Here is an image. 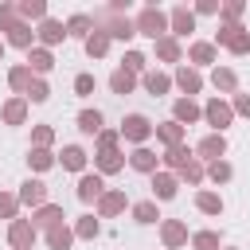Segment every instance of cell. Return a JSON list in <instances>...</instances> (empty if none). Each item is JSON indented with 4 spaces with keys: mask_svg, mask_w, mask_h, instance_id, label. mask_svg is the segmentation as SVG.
<instances>
[{
    "mask_svg": "<svg viewBox=\"0 0 250 250\" xmlns=\"http://www.w3.org/2000/svg\"><path fill=\"white\" fill-rule=\"evenodd\" d=\"M141 27H145V35L156 39V35L164 31V16H160V12H145V16H141Z\"/></svg>",
    "mask_w": 250,
    "mask_h": 250,
    "instance_id": "cell-1",
    "label": "cell"
},
{
    "mask_svg": "<svg viewBox=\"0 0 250 250\" xmlns=\"http://www.w3.org/2000/svg\"><path fill=\"white\" fill-rule=\"evenodd\" d=\"M125 137H133V141H141V137H148V121L133 113V117L125 121Z\"/></svg>",
    "mask_w": 250,
    "mask_h": 250,
    "instance_id": "cell-2",
    "label": "cell"
},
{
    "mask_svg": "<svg viewBox=\"0 0 250 250\" xmlns=\"http://www.w3.org/2000/svg\"><path fill=\"white\" fill-rule=\"evenodd\" d=\"M31 238H35V234H31L27 223H16V227H12V242H16V246H31Z\"/></svg>",
    "mask_w": 250,
    "mask_h": 250,
    "instance_id": "cell-3",
    "label": "cell"
},
{
    "mask_svg": "<svg viewBox=\"0 0 250 250\" xmlns=\"http://www.w3.org/2000/svg\"><path fill=\"white\" fill-rule=\"evenodd\" d=\"M207 117H211L215 125H227V121H230V109L219 105V102H211V105H207Z\"/></svg>",
    "mask_w": 250,
    "mask_h": 250,
    "instance_id": "cell-4",
    "label": "cell"
},
{
    "mask_svg": "<svg viewBox=\"0 0 250 250\" xmlns=\"http://www.w3.org/2000/svg\"><path fill=\"white\" fill-rule=\"evenodd\" d=\"M98 191H102V180H98V176H86V180H82V188H78V195H82V199H94Z\"/></svg>",
    "mask_w": 250,
    "mask_h": 250,
    "instance_id": "cell-5",
    "label": "cell"
},
{
    "mask_svg": "<svg viewBox=\"0 0 250 250\" xmlns=\"http://www.w3.org/2000/svg\"><path fill=\"white\" fill-rule=\"evenodd\" d=\"M78 125H82L86 133H98V129H102V113H98V109H94V113H82Z\"/></svg>",
    "mask_w": 250,
    "mask_h": 250,
    "instance_id": "cell-6",
    "label": "cell"
},
{
    "mask_svg": "<svg viewBox=\"0 0 250 250\" xmlns=\"http://www.w3.org/2000/svg\"><path fill=\"white\" fill-rule=\"evenodd\" d=\"M129 86H133V74H129V70H117V74H113V90H117V94H129Z\"/></svg>",
    "mask_w": 250,
    "mask_h": 250,
    "instance_id": "cell-7",
    "label": "cell"
},
{
    "mask_svg": "<svg viewBox=\"0 0 250 250\" xmlns=\"http://www.w3.org/2000/svg\"><path fill=\"white\" fill-rule=\"evenodd\" d=\"M199 152H207V156H223V137H207V141L199 145Z\"/></svg>",
    "mask_w": 250,
    "mask_h": 250,
    "instance_id": "cell-8",
    "label": "cell"
},
{
    "mask_svg": "<svg viewBox=\"0 0 250 250\" xmlns=\"http://www.w3.org/2000/svg\"><path fill=\"white\" fill-rule=\"evenodd\" d=\"M23 199H27V203H39V199H43V184H35V180L23 184Z\"/></svg>",
    "mask_w": 250,
    "mask_h": 250,
    "instance_id": "cell-9",
    "label": "cell"
},
{
    "mask_svg": "<svg viewBox=\"0 0 250 250\" xmlns=\"http://www.w3.org/2000/svg\"><path fill=\"white\" fill-rule=\"evenodd\" d=\"M62 164L66 168H82V148H66L62 152Z\"/></svg>",
    "mask_w": 250,
    "mask_h": 250,
    "instance_id": "cell-10",
    "label": "cell"
},
{
    "mask_svg": "<svg viewBox=\"0 0 250 250\" xmlns=\"http://www.w3.org/2000/svg\"><path fill=\"white\" fill-rule=\"evenodd\" d=\"M66 242H70V234H66L62 227H55V230H51V246H55V250H66Z\"/></svg>",
    "mask_w": 250,
    "mask_h": 250,
    "instance_id": "cell-11",
    "label": "cell"
},
{
    "mask_svg": "<svg viewBox=\"0 0 250 250\" xmlns=\"http://www.w3.org/2000/svg\"><path fill=\"white\" fill-rule=\"evenodd\" d=\"M172 191H176V184H172L168 176H160V180H156V195H160V199H168Z\"/></svg>",
    "mask_w": 250,
    "mask_h": 250,
    "instance_id": "cell-12",
    "label": "cell"
},
{
    "mask_svg": "<svg viewBox=\"0 0 250 250\" xmlns=\"http://www.w3.org/2000/svg\"><path fill=\"white\" fill-rule=\"evenodd\" d=\"M62 35H66V31H62L59 23H43V39H51V43H55V39H62Z\"/></svg>",
    "mask_w": 250,
    "mask_h": 250,
    "instance_id": "cell-13",
    "label": "cell"
},
{
    "mask_svg": "<svg viewBox=\"0 0 250 250\" xmlns=\"http://www.w3.org/2000/svg\"><path fill=\"white\" fill-rule=\"evenodd\" d=\"M176 117H180V121H191V117H195V105H191V102H180V105H176Z\"/></svg>",
    "mask_w": 250,
    "mask_h": 250,
    "instance_id": "cell-14",
    "label": "cell"
},
{
    "mask_svg": "<svg viewBox=\"0 0 250 250\" xmlns=\"http://www.w3.org/2000/svg\"><path fill=\"white\" fill-rule=\"evenodd\" d=\"M117 164H121V160H117V152H113V148H105V152H102V168H105V172H113Z\"/></svg>",
    "mask_w": 250,
    "mask_h": 250,
    "instance_id": "cell-15",
    "label": "cell"
},
{
    "mask_svg": "<svg viewBox=\"0 0 250 250\" xmlns=\"http://www.w3.org/2000/svg\"><path fill=\"white\" fill-rule=\"evenodd\" d=\"M137 219H141V223H152V219H156V207H152V203H141V207H137Z\"/></svg>",
    "mask_w": 250,
    "mask_h": 250,
    "instance_id": "cell-16",
    "label": "cell"
},
{
    "mask_svg": "<svg viewBox=\"0 0 250 250\" xmlns=\"http://www.w3.org/2000/svg\"><path fill=\"white\" fill-rule=\"evenodd\" d=\"M164 238H168V242H180V238H184V227H180V223H168V227H164Z\"/></svg>",
    "mask_w": 250,
    "mask_h": 250,
    "instance_id": "cell-17",
    "label": "cell"
},
{
    "mask_svg": "<svg viewBox=\"0 0 250 250\" xmlns=\"http://www.w3.org/2000/svg\"><path fill=\"white\" fill-rule=\"evenodd\" d=\"M148 90H152V94L168 90V78H160V74H148Z\"/></svg>",
    "mask_w": 250,
    "mask_h": 250,
    "instance_id": "cell-18",
    "label": "cell"
},
{
    "mask_svg": "<svg viewBox=\"0 0 250 250\" xmlns=\"http://www.w3.org/2000/svg\"><path fill=\"white\" fill-rule=\"evenodd\" d=\"M133 164H137V168H145V172H148V168H152V152H145V148H141V152H137V156H133Z\"/></svg>",
    "mask_w": 250,
    "mask_h": 250,
    "instance_id": "cell-19",
    "label": "cell"
},
{
    "mask_svg": "<svg viewBox=\"0 0 250 250\" xmlns=\"http://www.w3.org/2000/svg\"><path fill=\"white\" fill-rule=\"evenodd\" d=\"M195 246H199V250H215V246H219V238H215V234H199V238H195Z\"/></svg>",
    "mask_w": 250,
    "mask_h": 250,
    "instance_id": "cell-20",
    "label": "cell"
},
{
    "mask_svg": "<svg viewBox=\"0 0 250 250\" xmlns=\"http://www.w3.org/2000/svg\"><path fill=\"white\" fill-rule=\"evenodd\" d=\"M180 86H184V90H195V86H199V78H195V74H188V70H180Z\"/></svg>",
    "mask_w": 250,
    "mask_h": 250,
    "instance_id": "cell-21",
    "label": "cell"
},
{
    "mask_svg": "<svg viewBox=\"0 0 250 250\" xmlns=\"http://www.w3.org/2000/svg\"><path fill=\"white\" fill-rule=\"evenodd\" d=\"M74 86H78V94H90V90H94V78H90V74H78Z\"/></svg>",
    "mask_w": 250,
    "mask_h": 250,
    "instance_id": "cell-22",
    "label": "cell"
},
{
    "mask_svg": "<svg viewBox=\"0 0 250 250\" xmlns=\"http://www.w3.org/2000/svg\"><path fill=\"white\" fill-rule=\"evenodd\" d=\"M86 27H90V20H86V16H78V20H70V31H74V35H82Z\"/></svg>",
    "mask_w": 250,
    "mask_h": 250,
    "instance_id": "cell-23",
    "label": "cell"
},
{
    "mask_svg": "<svg viewBox=\"0 0 250 250\" xmlns=\"http://www.w3.org/2000/svg\"><path fill=\"white\" fill-rule=\"evenodd\" d=\"M86 47H90V55H102V51H105V39H102V35H94Z\"/></svg>",
    "mask_w": 250,
    "mask_h": 250,
    "instance_id": "cell-24",
    "label": "cell"
},
{
    "mask_svg": "<svg viewBox=\"0 0 250 250\" xmlns=\"http://www.w3.org/2000/svg\"><path fill=\"white\" fill-rule=\"evenodd\" d=\"M199 207H203V211H219V199H215V195H199Z\"/></svg>",
    "mask_w": 250,
    "mask_h": 250,
    "instance_id": "cell-25",
    "label": "cell"
},
{
    "mask_svg": "<svg viewBox=\"0 0 250 250\" xmlns=\"http://www.w3.org/2000/svg\"><path fill=\"white\" fill-rule=\"evenodd\" d=\"M176 27L188 31V27H191V16H188V12H176Z\"/></svg>",
    "mask_w": 250,
    "mask_h": 250,
    "instance_id": "cell-26",
    "label": "cell"
},
{
    "mask_svg": "<svg viewBox=\"0 0 250 250\" xmlns=\"http://www.w3.org/2000/svg\"><path fill=\"white\" fill-rule=\"evenodd\" d=\"M20 117H23V105L12 102V105H8V121H20Z\"/></svg>",
    "mask_w": 250,
    "mask_h": 250,
    "instance_id": "cell-27",
    "label": "cell"
},
{
    "mask_svg": "<svg viewBox=\"0 0 250 250\" xmlns=\"http://www.w3.org/2000/svg\"><path fill=\"white\" fill-rule=\"evenodd\" d=\"M55 219H59L55 207H43V211H39V223H55Z\"/></svg>",
    "mask_w": 250,
    "mask_h": 250,
    "instance_id": "cell-28",
    "label": "cell"
},
{
    "mask_svg": "<svg viewBox=\"0 0 250 250\" xmlns=\"http://www.w3.org/2000/svg\"><path fill=\"white\" fill-rule=\"evenodd\" d=\"M160 55H164V59H176V43L164 39V43H160Z\"/></svg>",
    "mask_w": 250,
    "mask_h": 250,
    "instance_id": "cell-29",
    "label": "cell"
},
{
    "mask_svg": "<svg viewBox=\"0 0 250 250\" xmlns=\"http://www.w3.org/2000/svg\"><path fill=\"white\" fill-rule=\"evenodd\" d=\"M191 55H195V59H199V62H207V59H211V47H203V43H199V47H195V51H191Z\"/></svg>",
    "mask_w": 250,
    "mask_h": 250,
    "instance_id": "cell-30",
    "label": "cell"
},
{
    "mask_svg": "<svg viewBox=\"0 0 250 250\" xmlns=\"http://www.w3.org/2000/svg\"><path fill=\"white\" fill-rule=\"evenodd\" d=\"M31 62H35V66H39V70H47V66H51V59H47V55H43V51H39V55H31Z\"/></svg>",
    "mask_w": 250,
    "mask_h": 250,
    "instance_id": "cell-31",
    "label": "cell"
},
{
    "mask_svg": "<svg viewBox=\"0 0 250 250\" xmlns=\"http://www.w3.org/2000/svg\"><path fill=\"white\" fill-rule=\"evenodd\" d=\"M31 98H35V102H43V98H47V86H43V82H35V86H31Z\"/></svg>",
    "mask_w": 250,
    "mask_h": 250,
    "instance_id": "cell-32",
    "label": "cell"
},
{
    "mask_svg": "<svg viewBox=\"0 0 250 250\" xmlns=\"http://www.w3.org/2000/svg\"><path fill=\"white\" fill-rule=\"evenodd\" d=\"M31 160H35V168H47V164H51V156H47V152H31Z\"/></svg>",
    "mask_w": 250,
    "mask_h": 250,
    "instance_id": "cell-33",
    "label": "cell"
},
{
    "mask_svg": "<svg viewBox=\"0 0 250 250\" xmlns=\"http://www.w3.org/2000/svg\"><path fill=\"white\" fill-rule=\"evenodd\" d=\"M211 176H215V180H227V176H230V168H227V164H215V168H211Z\"/></svg>",
    "mask_w": 250,
    "mask_h": 250,
    "instance_id": "cell-34",
    "label": "cell"
},
{
    "mask_svg": "<svg viewBox=\"0 0 250 250\" xmlns=\"http://www.w3.org/2000/svg\"><path fill=\"white\" fill-rule=\"evenodd\" d=\"M215 82H219V86H230L234 78H230V70H219V74H215Z\"/></svg>",
    "mask_w": 250,
    "mask_h": 250,
    "instance_id": "cell-35",
    "label": "cell"
},
{
    "mask_svg": "<svg viewBox=\"0 0 250 250\" xmlns=\"http://www.w3.org/2000/svg\"><path fill=\"white\" fill-rule=\"evenodd\" d=\"M94 230H98V223H94V219H86V223L78 227V234H94Z\"/></svg>",
    "mask_w": 250,
    "mask_h": 250,
    "instance_id": "cell-36",
    "label": "cell"
},
{
    "mask_svg": "<svg viewBox=\"0 0 250 250\" xmlns=\"http://www.w3.org/2000/svg\"><path fill=\"white\" fill-rule=\"evenodd\" d=\"M0 55H4V47H0Z\"/></svg>",
    "mask_w": 250,
    "mask_h": 250,
    "instance_id": "cell-37",
    "label": "cell"
}]
</instances>
